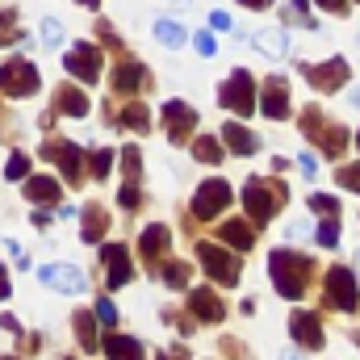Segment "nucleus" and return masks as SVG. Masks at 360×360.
Here are the masks:
<instances>
[{"instance_id": "f257e3e1", "label": "nucleus", "mask_w": 360, "mask_h": 360, "mask_svg": "<svg viewBox=\"0 0 360 360\" xmlns=\"http://www.w3.org/2000/svg\"><path fill=\"white\" fill-rule=\"evenodd\" d=\"M269 269H272L276 293L289 297V302H297V297L306 293V281H310V272H314V260L302 256V252H293V248H276L269 256Z\"/></svg>"}, {"instance_id": "f03ea898", "label": "nucleus", "mask_w": 360, "mask_h": 360, "mask_svg": "<svg viewBox=\"0 0 360 360\" xmlns=\"http://www.w3.org/2000/svg\"><path fill=\"white\" fill-rule=\"evenodd\" d=\"M289 201V188L285 184H276V180H248V188H243V205H248V214L256 218V222H269L272 214H276V205H285Z\"/></svg>"}, {"instance_id": "7ed1b4c3", "label": "nucleus", "mask_w": 360, "mask_h": 360, "mask_svg": "<svg viewBox=\"0 0 360 360\" xmlns=\"http://www.w3.org/2000/svg\"><path fill=\"white\" fill-rule=\"evenodd\" d=\"M302 130L310 134V139H319V147L327 151V155H344V147H348V130L344 126H327L323 122V109H306L302 113Z\"/></svg>"}, {"instance_id": "20e7f679", "label": "nucleus", "mask_w": 360, "mask_h": 360, "mask_svg": "<svg viewBox=\"0 0 360 360\" xmlns=\"http://www.w3.org/2000/svg\"><path fill=\"white\" fill-rule=\"evenodd\" d=\"M218 101L231 109V113H252L256 109V76L252 72H231V80L218 89Z\"/></svg>"}, {"instance_id": "39448f33", "label": "nucleus", "mask_w": 360, "mask_h": 360, "mask_svg": "<svg viewBox=\"0 0 360 360\" xmlns=\"http://www.w3.org/2000/svg\"><path fill=\"white\" fill-rule=\"evenodd\" d=\"M197 256H201V269L210 272L218 285H239V256H231L226 248H214V243H197Z\"/></svg>"}, {"instance_id": "423d86ee", "label": "nucleus", "mask_w": 360, "mask_h": 360, "mask_svg": "<svg viewBox=\"0 0 360 360\" xmlns=\"http://www.w3.org/2000/svg\"><path fill=\"white\" fill-rule=\"evenodd\" d=\"M0 92L4 96H34L38 92V68L30 59L0 63Z\"/></svg>"}, {"instance_id": "0eeeda50", "label": "nucleus", "mask_w": 360, "mask_h": 360, "mask_svg": "<svg viewBox=\"0 0 360 360\" xmlns=\"http://www.w3.org/2000/svg\"><path fill=\"white\" fill-rule=\"evenodd\" d=\"M42 160H55L72 184L84 180V151H80L76 143H68V139H46V143H42Z\"/></svg>"}, {"instance_id": "6e6552de", "label": "nucleus", "mask_w": 360, "mask_h": 360, "mask_svg": "<svg viewBox=\"0 0 360 360\" xmlns=\"http://www.w3.org/2000/svg\"><path fill=\"white\" fill-rule=\"evenodd\" d=\"M327 306H335V310H344V314H352L360 306V289H356V276L348 269H331L327 272Z\"/></svg>"}, {"instance_id": "1a4fd4ad", "label": "nucleus", "mask_w": 360, "mask_h": 360, "mask_svg": "<svg viewBox=\"0 0 360 360\" xmlns=\"http://www.w3.org/2000/svg\"><path fill=\"white\" fill-rule=\"evenodd\" d=\"M231 205V184L226 180H205L201 188H197V197H193V218H214V214H222Z\"/></svg>"}, {"instance_id": "9d476101", "label": "nucleus", "mask_w": 360, "mask_h": 360, "mask_svg": "<svg viewBox=\"0 0 360 360\" xmlns=\"http://www.w3.org/2000/svg\"><path fill=\"white\" fill-rule=\"evenodd\" d=\"M63 68H68L80 84H96V80H101V51H96L92 42H80L76 51H68Z\"/></svg>"}, {"instance_id": "9b49d317", "label": "nucleus", "mask_w": 360, "mask_h": 360, "mask_svg": "<svg viewBox=\"0 0 360 360\" xmlns=\"http://www.w3.org/2000/svg\"><path fill=\"white\" fill-rule=\"evenodd\" d=\"M164 126H168V139H172V143H184V139L193 134V126H197L193 105H184V101H168V105H164Z\"/></svg>"}, {"instance_id": "f8f14e48", "label": "nucleus", "mask_w": 360, "mask_h": 360, "mask_svg": "<svg viewBox=\"0 0 360 360\" xmlns=\"http://www.w3.org/2000/svg\"><path fill=\"white\" fill-rule=\"evenodd\" d=\"M306 76H310V89L319 92H335L352 72H348V59H331V63H319V68H306Z\"/></svg>"}, {"instance_id": "ddd939ff", "label": "nucleus", "mask_w": 360, "mask_h": 360, "mask_svg": "<svg viewBox=\"0 0 360 360\" xmlns=\"http://www.w3.org/2000/svg\"><path fill=\"white\" fill-rule=\"evenodd\" d=\"M289 335H293L302 348H323V340H327V335H323V323H319L310 310H297V314L289 319Z\"/></svg>"}, {"instance_id": "4468645a", "label": "nucleus", "mask_w": 360, "mask_h": 360, "mask_svg": "<svg viewBox=\"0 0 360 360\" xmlns=\"http://www.w3.org/2000/svg\"><path fill=\"white\" fill-rule=\"evenodd\" d=\"M38 276H42L51 289H59V293H84V272L72 269V264H46Z\"/></svg>"}, {"instance_id": "2eb2a0df", "label": "nucleus", "mask_w": 360, "mask_h": 360, "mask_svg": "<svg viewBox=\"0 0 360 360\" xmlns=\"http://www.w3.org/2000/svg\"><path fill=\"white\" fill-rule=\"evenodd\" d=\"M188 310H193L201 323H222V319H226V306H222V297H218L214 289H193V293H188Z\"/></svg>"}, {"instance_id": "dca6fc26", "label": "nucleus", "mask_w": 360, "mask_h": 360, "mask_svg": "<svg viewBox=\"0 0 360 360\" xmlns=\"http://www.w3.org/2000/svg\"><path fill=\"white\" fill-rule=\"evenodd\" d=\"M260 113H264V117H272V122L289 117V84H285L281 76H272L269 84H264V101H260Z\"/></svg>"}, {"instance_id": "f3484780", "label": "nucleus", "mask_w": 360, "mask_h": 360, "mask_svg": "<svg viewBox=\"0 0 360 360\" xmlns=\"http://www.w3.org/2000/svg\"><path fill=\"white\" fill-rule=\"evenodd\" d=\"M168 243H172V231L168 226H147L143 231V239H139V252H143V260H147V269H155V260H164V252H168Z\"/></svg>"}, {"instance_id": "a211bd4d", "label": "nucleus", "mask_w": 360, "mask_h": 360, "mask_svg": "<svg viewBox=\"0 0 360 360\" xmlns=\"http://www.w3.org/2000/svg\"><path fill=\"white\" fill-rule=\"evenodd\" d=\"M101 260H105V276H109V285H113V289H122V285L130 281V256H126V248H122V243L101 248Z\"/></svg>"}, {"instance_id": "6ab92c4d", "label": "nucleus", "mask_w": 360, "mask_h": 360, "mask_svg": "<svg viewBox=\"0 0 360 360\" xmlns=\"http://www.w3.org/2000/svg\"><path fill=\"white\" fill-rule=\"evenodd\" d=\"M139 89H151V72L134 59H126L117 72H113V92H139Z\"/></svg>"}, {"instance_id": "aec40b11", "label": "nucleus", "mask_w": 360, "mask_h": 360, "mask_svg": "<svg viewBox=\"0 0 360 360\" xmlns=\"http://www.w3.org/2000/svg\"><path fill=\"white\" fill-rule=\"evenodd\" d=\"M218 139H222V143H226V147H231L235 155H256V147H260V139H256L252 130H243L239 122H226Z\"/></svg>"}, {"instance_id": "412c9836", "label": "nucleus", "mask_w": 360, "mask_h": 360, "mask_svg": "<svg viewBox=\"0 0 360 360\" xmlns=\"http://www.w3.org/2000/svg\"><path fill=\"white\" fill-rule=\"evenodd\" d=\"M55 113H68V117H84L89 113V96L76 89V84H63L55 92Z\"/></svg>"}, {"instance_id": "4be33fe9", "label": "nucleus", "mask_w": 360, "mask_h": 360, "mask_svg": "<svg viewBox=\"0 0 360 360\" xmlns=\"http://www.w3.org/2000/svg\"><path fill=\"white\" fill-rule=\"evenodd\" d=\"M218 239H222V243H231V248H239V252H252L256 231H252L248 222H222V226H218Z\"/></svg>"}, {"instance_id": "5701e85b", "label": "nucleus", "mask_w": 360, "mask_h": 360, "mask_svg": "<svg viewBox=\"0 0 360 360\" xmlns=\"http://www.w3.org/2000/svg\"><path fill=\"white\" fill-rule=\"evenodd\" d=\"M105 356L109 360H143V344L139 340H130V335H109L105 340Z\"/></svg>"}, {"instance_id": "b1692460", "label": "nucleus", "mask_w": 360, "mask_h": 360, "mask_svg": "<svg viewBox=\"0 0 360 360\" xmlns=\"http://www.w3.org/2000/svg\"><path fill=\"white\" fill-rule=\"evenodd\" d=\"M25 197L51 205V201H59V184H55L51 176H25Z\"/></svg>"}, {"instance_id": "393cba45", "label": "nucleus", "mask_w": 360, "mask_h": 360, "mask_svg": "<svg viewBox=\"0 0 360 360\" xmlns=\"http://www.w3.org/2000/svg\"><path fill=\"white\" fill-rule=\"evenodd\" d=\"M105 226H109V214H105L101 205H89V210H84V243H101Z\"/></svg>"}, {"instance_id": "a878e982", "label": "nucleus", "mask_w": 360, "mask_h": 360, "mask_svg": "<svg viewBox=\"0 0 360 360\" xmlns=\"http://www.w3.org/2000/svg\"><path fill=\"white\" fill-rule=\"evenodd\" d=\"M264 55H285L289 51V38H285V30H256V38H252Z\"/></svg>"}, {"instance_id": "bb28decb", "label": "nucleus", "mask_w": 360, "mask_h": 360, "mask_svg": "<svg viewBox=\"0 0 360 360\" xmlns=\"http://www.w3.org/2000/svg\"><path fill=\"white\" fill-rule=\"evenodd\" d=\"M109 122H117V126H126V130H151V113H147L143 105H130V109H122V113L109 117Z\"/></svg>"}, {"instance_id": "cd10ccee", "label": "nucleus", "mask_w": 360, "mask_h": 360, "mask_svg": "<svg viewBox=\"0 0 360 360\" xmlns=\"http://www.w3.org/2000/svg\"><path fill=\"white\" fill-rule=\"evenodd\" d=\"M76 340H80V348L84 352H96V314H76Z\"/></svg>"}, {"instance_id": "c85d7f7f", "label": "nucleus", "mask_w": 360, "mask_h": 360, "mask_svg": "<svg viewBox=\"0 0 360 360\" xmlns=\"http://www.w3.org/2000/svg\"><path fill=\"white\" fill-rule=\"evenodd\" d=\"M193 160H201V164H222V139H214V134L197 139V147H193Z\"/></svg>"}, {"instance_id": "c756f323", "label": "nucleus", "mask_w": 360, "mask_h": 360, "mask_svg": "<svg viewBox=\"0 0 360 360\" xmlns=\"http://www.w3.org/2000/svg\"><path fill=\"white\" fill-rule=\"evenodd\" d=\"M155 38L168 42V46H180V42H188V30L180 21H155Z\"/></svg>"}, {"instance_id": "7c9ffc66", "label": "nucleus", "mask_w": 360, "mask_h": 360, "mask_svg": "<svg viewBox=\"0 0 360 360\" xmlns=\"http://www.w3.org/2000/svg\"><path fill=\"white\" fill-rule=\"evenodd\" d=\"M122 168H126V180L139 184L143 180V160H139V147H122Z\"/></svg>"}, {"instance_id": "2f4dec72", "label": "nucleus", "mask_w": 360, "mask_h": 360, "mask_svg": "<svg viewBox=\"0 0 360 360\" xmlns=\"http://www.w3.org/2000/svg\"><path fill=\"white\" fill-rule=\"evenodd\" d=\"M13 42H17V13L0 8V46H13Z\"/></svg>"}, {"instance_id": "473e14b6", "label": "nucleus", "mask_w": 360, "mask_h": 360, "mask_svg": "<svg viewBox=\"0 0 360 360\" xmlns=\"http://www.w3.org/2000/svg\"><path fill=\"white\" fill-rule=\"evenodd\" d=\"M164 281H168L172 289H184V285H188V264H180V260H168V264H164Z\"/></svg>"}, {"instance_id": "72a5a7b5", "label": "nucleus", "mask_w": 360, "mask_h": 360, "mask_svg": "<svg viewBox=\"0 0 360 360\" xmlns=\"http://www.w3.org/2000/svg\"><path fill=\"white\" fill-rule=\"evenodd\" d=\"M4 176H8V180H25V176H30V160H25L21 151H13V155H8V164H4Z\"/></svg>"}, {"instance_id": "f704fd0d", "label": "nucleus", "mask_w": 360, "mask_h": 360, "mask_svg": "<svg viewBox=\"0 0 360 360\" xmlns=\"http://www.w3.org/2000/svg\"><path fill=\"white\" fill-rule=\"evenodd\" d=\"M319 243H323V248H335V243H340V218H335V214H327V222L319 226Z\"/></svg>"}, {"instance_id": "c9c22d12", "label": "nucleus", "mask_w": 360, "mask_h": 360, "mask_svg": "<svg viewBox=\"0 0 360 360\" xmlns=\"http://www.w3.org/2000/svg\"><path fill=\"white\" fill-rule=\"evenodd\" d=\"M109 164H113V151H109V147H101V151L92 155V164H89V168H92V176H96V180H105V176H109Z\"/></svg>"}, {"instance_id": "e433bc0d", "label": "nucleus", "mask_w": 360, "mask_h": 360, "mask_svg": "<svg viewBox=\"0 0 360 360\" xmlns=\"http://www.w3.org/2000/svg\"><path fill=\"white\" fill-rule=\"evenodd\" d=\"M335 180H340L348 193H360V164H348V168H340V172H335Z\"/></svg>"}, {"instance_id": "4c0bfd02", "label": "nucleus", "mask_w": 360, "mask_h": 360, "mask_svg": "<svg viewBox=\"0 0 360 360\" xmlns=\"http://www.w3.org/2000/svg\"><path fill=\"white\" fill-rule=\"evenodd\" d=\"M42 42H46V46H59V42H63V25H59L55 17L42 21Z\"/></svg>"}, {"instance_id": "58836bf2", "label": "nucleus", "mask_w": 360, "mask_h": 360, "mask_svg": "<svg viewBox=\"0 0 360 360\" xmlns=\"http://www.w3.org/2000/svg\"><path fill=\"white\" fill-rule=\"evenodd\" d=\"M310 210H323V214H340V201L327 197V193H310Z\"/></svg>"}, {"instance_id": "ea45409f", "label": "nucleus", "mask_w": 360, "mask_h": 360, "mask_svg": "<svg viewBox=\"0 0 360 360\" xmlns=\"http://www.w3.org/2000/svg\"><path fill=\"white\" fill-rule=\"evenodd\" d=\"M92 314H96V319H101V323H109V327H113V323H117V306H113V302H109V297H96V310H92Z\"/></svg>"}, {"instance_id": "a19ab883", "label": "nucleus", "mask_w": 360, "mask_h": 360, "mask_svg": "<svg viewBox=\"0 0 360 360\" xmlns=\"http://www.w3.org/2000/svg\"><path fill=\"white\" fill-rule=\"evenodd\" d=\"M117 201H122L126 210H139V201H143V197H139V184H126V188L117 193Z\"/></svg>"}, {"instance_id": "79ce46f5", "label": "nucleus", "mask_w": 360, "mask_h": 360, "mask_svg": "<svg viewBox=\"0 0 360 360\" xmlns=\"http://www.w3.org/2000/svg\"><path fill=\"white\" fill-rule=\"evenodd\" d=\"M193 46H197V51H201L205 59H210V55L218 51V42H214V34H197V38H193Z\"/></svg>"}, {"instance_id": "37998d69", "label": "nucleus", "mask_w": 360, "mask_h": 360, "mask_svg": "<svg viewBox=\"0 0 360 360\" xmlns=\"http://www.w3.org/2000/svg\"><path fill=\"white\" fill-rule=\"evenodd\" d=\"M310 235V222H289L285 226V239H306Z\"/></svg>"}, {"instance_id": "c03bdc74", "label": "nucleus", "mask_w": 360, "mask_h": 360, "mask_svg": "<svg viewBox=\"0 0 360 360\" xmlns=\"http://www.w3.org/2000/svg\"><path fill=\"white\" fill-rule=\"evenodd\" d=\"M210 25H214V30H231V13H218V8H214V13H210Z\"/></svg>"}, {"instance_id": "a18cd8bd", "label": "nucleus", "mask_w": 360, "mask_h": 360, "mask_svg": "<svg viewBox=\"0 0 360 360\" xmlns=\"http://www.w3.org/2000/svg\"><path fill=\"white\" fill-rule=\"evenodd\" d=\"M297 164H302V172H306V176H314V168H319V160H314L310 151H302V155H297Z\"/></svg>"}, {"instance_id": "49530a36", "label": "nucleus", "mask_w": 360, "mask_h": 360, "mask_svg": "<svg viewBox=\"0 0 360 360\" xmlns=\"http://www.w3.org/2000/svg\"><path fill=\"white\" fill-rule=\"evenodd\" d=\"M293 21H297V25H314V21L306 17V0H293Z\"/></svg>"}, {"instance_id": "de8ad7c7", "label": "nucleus", "mask_w": 360, "mask_h": 360, "mask_svg": "<svg viewBox=\"0 0 360 360\" xmlns=\"http://www.w3.org/2000/svg\"><path fill=\"white\" fill-rule=\"evenodd\" d=\"M327 13H348V0H319Z\"/></svg>"}, {"instance_id": "09e8293b", "label": "nucleus", "mask_w": 360, "mask_h": 360, "mask_svg": "<svg viewBox=\"0 0 360 360\" xmlns=\"http://www.w3.org/2000/svg\"><path fill=\"white\" fill-rule=\"evenodd\" d=\"M160 360H188L184 348H168V352H160Z\"/></svg>"}, {"instance_id": "8fccbe9b", "label": "nucleus", "mask_w": 360, "mask_h": 360, "mask_svg": "<svg viewBox=\"0 0 360 360\" xmlns=\"http://www.w3.org/2000/svg\"><path fill=\"white\" fill-rule=\"evenodd\" d=\"M0 327H4V331H13V335H21V327H17V319H13V314H4V319H0Z\"/></svg>"}, {"instance_id": "3c124183", "label": "nucleus", "mask_w": 360, "mask_h": 360, "mask_svg": "<svg viewBox=\"0 0 360 360\" xmlns=\"http://www.w3.org/2000/svg\"><path fill=\"white\" fill-rule=\"evenodd\" d=\"M8 297V276H4V264H0V302Z\"/></svg>"}, {"instance_id": "603ef678", "label": "nucleus", "mask_w": 360, "mask_h": 360, "mask_svg": "<svg viewBox=\"0 0 360 360\" xmlns=\"http://www.w3.org/2000/svg\"><path fill=\"white\" fill-rule=\"evenodd\" d=\"M243 4H252V8H269L272 0H243Z\"/></svg>"}, {"instance_id": "864d4df0", "label": "nucleus", "mask_w": 360, "mask_h": 360, "mask_svg": "<svg viewBox=\"0 0 360 360\" xmlns=\"http://www.w3.org/2000/svg\"><path fill=\"white\" fill-rule=\"evenodd\" d=\"M281 360H302V356H297V352H293V348H289V352H281Z\"/></svg>"}, {"instance_id": "5fc2aeb1", "label": "nucleus", "mask_w": 360, "mask_h": 360, "mask_svg": "<svg viewBox=\"0 0 360 360\" xmlns=\"http://www.w3.org/2000/svg\"><path fill=\"white\" fill-rule=\"evenodd\" d=\"M80 4H89V8H96V4H101V0H80Z\"/></svg>"}, {"instance_id": "6e6d98bb", "label": "nucleus", "mask_w": 360, "mask_h": 360, "mask_svg": "<svg viewBox=\"0 0 360 360\" xmlns=\"http://www.w3.org/2000/svg\"><path fill=\"white\" fill-rule=\"evenodd\" d=\"M352 101H356V105H360V89H356V92H352Z\"/></svg>"}, {"instance_id": "4d7b16f0", "label": "nucleus", "mask_w": 360, "mask_h": 360, "mask_svg": "<svg viewBox=\"0 0 360 360\" xmlns=\"http://www.w3.org/2000/svg\"><path fill=\"white\" fill-rule=\"evenodd\" d=\"M352 340H356V348H360V331H356V335H352Z\"/></svg>"}, {"instance_id": "13d9d810", "label": "nucleus", "mask_w": 360, "mask_h": 360, "mask_svg": "<svg viewBox=\"0 0 360 360\" xmlns=\"http://www.w3.org/2000/svg\"><path fill=\"white\" fill-rule=\"evenodd\" d=\"M356 272H360V252H356Z\"/></svg>"}, {"instance_id": "bf43d9fd", "label": "nucleus", "mask_w": 360, "mask_h": 360, "mask_svg": "<svg viewBox=\"0 0 360 360\" xmlns=\"http://www.w3.org/2000/svg\"><path fill=\"white\" fill-rule=\"evenodd\" d=\"M4 360H17V356H4Z\"/></svg>"}, {"instance_id": "052dcab7", "label": "nucleus", "mask_w": 360, "mask_h": 360, "mask_svg": "<svg viewBox=\"0 0 360 360\" xmlns=\"http://www.w3.org/2000/svg\"><path fill=\"white\" fill-rule=\"evenodd\" d=\"M356 143H360V130H356Z\"/></svg>"}]
</instances>
